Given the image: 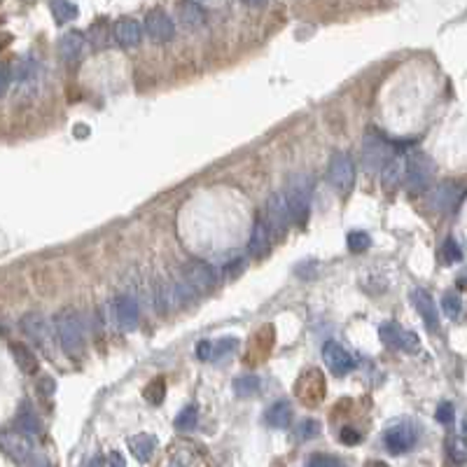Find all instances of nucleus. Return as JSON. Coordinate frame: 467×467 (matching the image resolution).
<instances>
[{
  "label": "nucleus",
  "instance_id": "f257e3e1",
  "mask_svg": "<svg viewBox=\"0 0 467 467\" xmlns=\"http://www.w3.org/2000/svg\"><path fill=\"white\" fill-rule=\"evenodd\" d=\"M311 192H313V183L307 173H297L287 180L285 187V203L287 210H290V217L297 227H304L311 213Z\"/></svg>",
  "mask_w": 467,
  "mask_h": 467
},
{
  "label": "nucleus",
  "instance_id": "f03ea898",
  "mask_svg": "<svg viewBox=\"0 0 467 467\" xmlns=\"http://www.w3.org/2000/svg\"><path fill=\"white\" fill-rule=\"evenodd\" d=\"M54 332H56V339L61 348L73 355V358H80L84 353V332H82V322H80V316L71 309H63L56 313L54 318Z\"/></svg>",
  "mask_w": 467,
  "mask_h": 467
},
{
  "label": "nucleus",
  "instance_id": "7ed1b4c3",
  "mask_svg": "<svg viewBox=\"0 0 467 467\" xmlns=\"http://www.w3.org/2000/svg\"><path fill=\"white\" fill-rule=\"evenodd\" d=\"M432 175H435V164L428 155L423 152H414L404 164V185L406 192L419 197L432 185Z\"/></svg>",
  "mask_w": 467,
  "mask_h": 467
},
{
  "label": "nucleus",
  "instance_id": "20e7f679",
  "mask_svg": "<svg viewBox=\"0 0 467 467\" xmlns=\"http://www.w3.org/2000/svg\"><path fill=\"white\" fill-rule=\"evenodd\" d=\"M19 327H21V332L40 348V351L52 355L56 332H54V327L49 325V320L42 316V313H26V316H24L21 322H19Z\"/></svg>",
  "mask_w": 467,
  "mask_h": 467
},
{
  "label": "nucleus",
  "instance_id": "39448f33",
  "mask_svg": "<svg viewBox=\"0 0 467 467\" xmlns=\"http://www.w3.org/2000/svg\"><path fill=\"white\" fill-rule=\"evenodd\" d=\"M390 159V143L384 138V133L376 129H369L364 133L362 140V164L367 173H376L384 168V164Z\"/></svg>",
  "mask_w": 467,
  "mask_h": 467
},
{
  "label": "nucleus",
  "instance_id": "423d86ee",
  "mask_svg": "<svg viewBox=\"0 0 467 467\" xmlns=\"http://www.w3.org/2000/svg\"><path fill=\"white\" fill-rule=\"evenodd\" d=\"M14 91L19 98H31L40 89V63L33 56L19 58L12 71Z\"/></svg>",
  "mask_w": 467,
  "mask_h": 467
},
{
  "label": "nucleus",
  "instance_id": "0eeeda50",
  "mask_svg": "<svg viewBox=\"0 0 467 467\" xmlns=\"http://www.w3.org/2000/svg\"><path fill=\"white\" fill-rule=\"evenodd\" d=\"M265 222L269 227V234L271 239H285L287 234V227H290L292 217H290V210H287V203L283 194H271L267 199V206H265Z\"/></svg>",
  "mask_w": 467,
  "mask_h": 467
},
{
  "label": "nucleus",
  "instance_id": "6e6552de",
  "mask_svg": "<svg viewBox=\"0 0 467 467\" xmlns=\"http://www.w3.org/2000/svg\"><path fill=\"white\" fill-rule=\"evenodd\" d=\"M327 175H329V185H332L342 197H346V194L353 190V180H355L353 157L346 155V152H334L332 159H329Z\"/></svg>",
  "mask_w": 467,
  "mask_h": 467
},
{
  "label": "nucleus",
  "instance_id": "1a4fd4ad",
  "mask_svg": "<svg viewBox=\"0 0 467 467\" xmlns=\"http://www.w3.org/2000/svg\"><path fill=\"white\" fill-rule=\"evenodd\" d=\"M416 441H419V432H416V428L409 421L393 423V426L384 432V444H386L388 451L395 453V456L411 451V448L416 446Z\"/></svg>",
  "mask_w": 467,
  "mask_h": 467
},
{
  "label": "nucleus",
  "instance_id": "9d476101",
  "mask_svg": "<svg viewBox=\"0 0 467 467\" xmlns=\"http://www.w3.org/2000/svg\"><path fill=\"white\" fill-rule=\"evenodd\" d=\"M379 337L384 346L393 348V351H402V353H416L419 351V337L409 329H402L397 322H384L379 327Z\"/></svg>",
  "mask_w": 467,
  "mask_h": 467
},
{
  "label": "nucleus",
  "instance_id": "9b49d317",
  "mask_svg": "<svg viewBox=\"0 0 467 467\" xmlns=\"http://www.w3.org/2000/svg\"><path fill=\"white\" fill-rule=\"evenodd\" d=\"M183 278L194 287V290H197V294L210 292L217 285V271L210 267L208 262H201V260L187 262L185 271H183Z\"/></svg>",
  "mask_w": 467,
  "mask_h": 467
},
{
  "label": "nucleus",
  "instance_id": "f8f14e48",
  "mask_svg": "<svg viewBox=\"0 0 467 467\" xmlns=\"http://www.w3.org/2000/svg\"><path fill=\"white\" fill-rule=\"evenodd\" d=\"M0 448L12 458V461L26 465L33 458V441L24 432H0Z\"/></svg>",
  "mask_w": 467,
  "mask_h": 467
},
{
  "label": "nucleus",
  "instance_id": "ddd939ff",
  "mask_svg": "<svg viewBox=\"0 0 467 467\" xmlns=\"http://www.w3.org/2000/svg\"><path fill=\"white\" fill-rule=\"evenodd\" d=\"M110 309H113V316H115L117 327L124 329V332H131V329L138 327L140 311H138V304H135V299H133L131 294L115 297L113 304H110Z\"/></svg>",
  "mask_w": 467,
  "mask_h": 467
},
{
  "label": "nucleus",
  "instance_id": "4468645a",
  "mask_svg": "<svg viewBox=\"0 0 467 467\" xmlns=\"http://www.w3.org/2000/svg\"><path fill=\"white\" fill-rule=\"evenodd\" d=\"M297 397L307 406H316L322 402V397H325V381H322V374L318 369H311L299 379V384H297Z\"/></svg>",
  "mask_w": 467,
  "mask_h": 467
},
{
  "label": "nucleus",
  "instance_id": "2eb2a0df",
  "mask_svg": "<svg viewBox=\"0 0 467 467\" xmlns=\"http://www.w3.org/2000/svg\"><path fill=\"white\" fill-rule=\"evenodd\" d=\"M322 360H325L327 367L332 369L334 376H346L348 371L355 369V358L337 342H327L322 346Z\"/></svg>",
  "mask_w": 467,
  "mask_h": 467
},
{
  "label": "nucleus",
  "instance_id": "dca6fc26",
  "mask_svg": "<svg viewBox=\"0 0 467 467\" xmlns=\"http://www.w3.org/2000/svg\"><path fill=\"white\" fill-rule=\"evenodd\" d=\"M461 199H463V190L456 183H441L437 187H432L430 192V206L437 213H451L453 208H458Z\"/></svg>",
  "mask_w": 467,
  "mask_h": 467
},
{
  "label": "nucleus",
  "instance_id": "f3484780",
  "mask_svg": "<svg viewBox=\"0 0 467 467\" xmlns=\"http://www.w3.org/2000/svg\"><path fill=\"white\" fill-rule=\"evenodd\" d=\"M145 33L155 42H168L175 36V24L164 10H152L145 14Z\"/></svg>",
  "mask_w": 467,
  "mask_h": 467
},
{
  "label": "nucleus",
  "instance_id": "a211bd4d",
  "mask_svg": "<svg viewBox=\"0 0 467 467\" xmlns=\"http://www.w3.org/2000/svg\"><path fill=\"white\" fill-rule=\"evenodd\" d=\"M113 38L120 47L133 49V47H138L143 40V26L135 19H120L113 26Z\"/></svg>",
  "mask_w": 467,
  "mask_h": 467
},
{
  "label": "nucleus",
  "instance_id": "6ab92c4d",
  "mask_svg": "<svg viewBox=\"0 0 467 467\" xmlns=\"http://www.w3.org/2000/svg\"><path fill=\"white\" fill-rule=\"evenodd\" d=\"M411 304L416 307V311L421 313V318H423V322H426V327L430 329V332H437V329H439V313H437L435 302H432V297L419 287V290L411 292Z\"/></svg>",
  "mask_w": 467,
  "mask_h": 467
},
{
  "label": "nucleus",
  "instance_id": "aec40b11",
  "mask_svg": "<svg viewBox=\"0 0 467 467\" xmlns=\"http://www.w3.org/2000/svg\"><path fill=\"white\" fill-rule=\"evenodd\" d=\"M178 19H180L183 29L197 31L206 24V12H203V7L197 0H183V3L178 5Z\"/></svg>",
  "mask_w": 467,
  "mask_h": 467
},
{
  "label": "nucleus",
  "instance_id": "412c9836",
  "mask_svg": "<svg viewBox=\"0 0 467 467\" xmlns=\"http://www.w3.org/2000/svg\"><path fill=\"white\" fill-rule=\"evenodd\" d=\"M84 47H87V40H84V36L80 31L63 33L61 40H58V54H61V58L68 63L78 61V58L82 56V52H84Z\"/></svg>",
  "mask_w": 467,
  "mask_h": 467
},
{
  "label": "nucleus",
  "instance_id": "4be33fe9",
  "mask_svg": "<svg viewBox=\"0 0 467 467\" xmlns=\"http://www.w3.org/2000/svg\"><path fill=\"white\" fill-rule=\"evenodd\" d=\"M271 250V234H269V227L265 220H257L252 225V232H250V241H248V252L252 257H267Z\"/></svg>",
  "mask_w": 467,
  "mask_h": 467
},
{
  "label": "nucleus",
  "instance_id": "5701e85b",
  "mask_svg": "<svg viewBox=\"0 0 467 467\" xmlns=\"http://www.w3.org/2000/svg\"><path fill=\"white\" fill-rule=\"evenodd\" d=\"M265 421H267L269 428H276V430L290 428V423H292V406H290V402H285V400L274 402L267 409Z\"/></svg>",
  "mask_w": 467,
  "mask_h": 467
},
{
  "label": "nucleus",
  "instance_id": "b1692460",
  "mask_svg": "<svg viewBox=\"0 0 467 467\" xmlns=\"http://www.w3.org/2000/svg\"><path fill=\"white\" fill-rule=\"evenodd\" d=\"M129 448L138 463H150L152 456L157 451V437L145 435V432H143V435H135L129 439Z\"/></svg>",
  "mask_w": 467,
  "mask_h": 467
},
{
  "label": "nucleus",
  "instance_id": "393cba45",
  "mask_svg": "<svg viewBox=\"0 0 467 467\" xmlns=\"http://www.w3.org/2000/svg\"><path fill=\"white\" fill-rule=\"evenodd\" d=\"M16 430L24 432V435H29V437L40 435V430H42L40 419H38V414L33 411V406L29 402H21L19 411H16Z\"/></svg>",
  "mask_w": 467,
  "mask_h": 467
},
{
  "label": "nucleus",
  "instance_id": "a878e982",
  "mask_svg": "<svg viewBox=\"0 0 467 467\" xmlns=\"http://www.w3.org/2000/svg\"><path fill=\"white\" fill-rule=\"evenodd\" d=\"M10 351H12V358L16 362V367H19L24 374H36L38 371V367H40L38 358L26 344H12Z\"/></svg>",
  "mask_w": 467,
  "mask_h": 467
},
{
  "label": "nucleus",
  "instance_id": "bb28decb",
  "mask_svg": "<svg viewBox=\"0 0 467 467\" xmlns=\"http://www.w3.org/2000/svg\"><path fill=\"white\" fill-rule=\"evenodd\" d=\"M384 185H386V190H393V187L400 185L402 180V175H404V164L397 157H390L386 164H384Z\"/></svg>",
  "mask_w": 467,
  "mask_h": 467
},
{
  "label": "nucleus",
  "instance_id": "cd10ccee",
  "mask_svg": "<svg viewBox=\"0 0 467 467\" xmlns=\"http://www.w3.org/2000/svg\"><path fill=\"white\" fill-rule=\"evenodd\" d=\"M49 7H52V14H54L56 24H66L71 19H78V14H80L78 5L71 3V0H52Z\"/></svg>",
  "mask_w": 467,
  "mask_h": 467
},
{
  "label": "nucleus",
  "instance_id": "c85d7f7f",
  "mask_svg": "<svg viewBox=\"0 0 467 467\" xmlns=\"http://www.w3.org/2000/svg\"><path fill=\"white\" fill-rule=\"evenodd\" d=\"M234 393L239 397H252L260 393V379L255 374H243V376L234 379Z\"/></svg>",
  "mask_w": 467,
  "mask_h": 467
},
{
  "label": "nucleus",
  "instance_id": "c756f323",
  "mask_svg": "<svg viewBox=\"0 0 467 467\" xmlns=\"http://www.w3.org/2000/svg\"><path fill=\"white\" fill-rule=\"evenodd\" d=\"M197 423H199V409H197V404H187L185 409L175 416V428L180 430V432H190L197 428Z\"/></svg>",
  "mask_w": 467,
  "mask_h": 467
},
{
  "label": "nucleus",
  "instance_id": "7c9ffc66",
  "mask_svg": "<svg viewBox=\"0 0 467 467\" xmlns=\"http://www.w3.org/2000/svg\"><path fill=\"white\" fill-rule=\"evenodd\" d=\"M143 395H145V400L150 402V404H161L164 402V395H166V381L161 379V376H157V379H152L150 384H148V388L143 390Z\"/></svg>",
  "mask_w": 467,
  "mask_h": 467
},
{
  "label": "nucleus",
  "instance_id": "2f4dec72",
  "mask_svg": "<svg viewBox=\"0 0 467 467\" xmlns=\"http://www.w3.org/2000/svg\"><path fill=\"white\" fill-rule=\"evenodd\" d=\"M441 311H444L451 320L461 318V313H463V299H461V294L446 292L444 297H441Z\"/></svg>",
  "mask_w": 467,
  "mask_h": 467
},
{
  "label": "nucleus",
  "instance_id": "473e14b6",
  "mask_svg": "<svg viewBox=\"0 0 467 467\" xmlns=\"http://www.w3.org/2000/svg\"><path fill=\"white\" fill-rule=\"evenodd\" d=\"M448 456L456 465H465L467 463V441L463 437H453L448 439Z\"/></svg>",
  "mask_w": 467,
  "mask_h": 467
},
{
  "label": "nucleus",
  "instance_id": "72a5a7b5",
  "mask_svg": "<svg viewBox=\"0 0 467 467\" xmlns=\"http://www.w3.org/2000/svg\"><path fill=\"white\" fill-rule=\"evenodd\" d=\"M369 243H371V239H369L367 232H351L346 236V245L351 252H364L369 248Z\"/></svg>",
  "mask_w": 467,
  "mask_h": 467
},
{
  "label": "nucleus",
  "instance_id": "f704fd0d",
  "mask_svg": "<svg viewBox=\"0 0 467 467\" xmlns=\"http://www.w3.org/2000/svg\"><path fill=\"white\" fill-rule=\"evenodd\" d=\"M307 467H344L337 456L329 453H313L307 458Z\"/></svg>",
  "mask_w": 467,
  "mask_h": 467
},
{
  "label": "nucleus",
  "instance_id": "c9c22d12",
  "mask_svg": "<svg viewBox=\"0 0 467 467\" xmlns=\"http://www.w3.org/2000/svg\"><path fill=\"white\" fill-rule=\"evenodd\" d=\"M441 257H444V262H458V260H463V250H461V245H458V241L453 239V236H448V239L444 241V248H441Z\"/></svg>",
  "mask_w": 467,
  "mask_h": 467
},
{
  "label": "nucleus",
  "instance_id": "e433bc0d",
  "mask_svg": "<svg viewBox=\"0 0 467 467\" xmlns=\"http://www.w3.org/2000/svg\"><path fill=\"white\" fill-rule=\"evenodd\" d=\"M236 348H239V339H234V337L220 339V342L213 346V358H225V355L234 353Z\"/></svg>",
  "mask_w": 467,
  "mask_h": 467
},
{
  "label": "nucleus",
  "instance_id": "4c0bfd02",
  "mask_svg": "<svg viewBox=\"0 0 467 467\" xmlns=\"http://www.w3.org/2000/svg\"><path fill=\"white\" fill-rule=\"evenodd\" d=\"M435 419L441 423V426H451L453 419H456V411H453V404L451 402H441L437 406V414H435Z\"/></svg>",
  "mask_w": 467,
  "mask_h": 467
},
{
  "label": "nucleus",
  "instance_id": "58836bf2",
  "mask_svg": "<svg viewBox=\"0 0 467 467\" xmlns=\"http://www.w3.org/2000/svg\"><path fill=\"white\" fill-rule=\"evenodd\" d=\"M297 432H299V437L302 439H313V437H318L320 435V423L318 421H304L299 428H297Z\"/></svg>",
  "mask_w": 467,
  "mask_h": 467
},
{
  "label": "nucleus",
  "instance_id": "ea45409f",
  "mask_svg": "<svg viewBox=\"0 0 467 467\" xmlns=\"http://www.w3.org/2000/svg\"><path fill=\"white\" fill-rule=\"evenodd\" d=\"M339 439H342V444H346V446H355V444H360L362 435L355 428L346 426V428H342V432H339Z\"/></svg>",
  "mask_w": 467,
  "mask_h": 467
},
{
  "label": "nucleus",
  "instance_id": "a19ab883",
  "mask_svg": "<svg viewBox=\"0 0 467 467\" xmlns=\"http://www.w3.org/2000/svg\"><path fill=\"white\" fill-rule=\"evenodd\" d=\"M54 390H56V384H54L52 376H42V379L38 381V393L45 397V400H49V397L54 395Z\"/></svg>",
  "mask_w": 467,
  "mask_h": 467
},
{
  "label": "nucleus",
  "instance_id": "79ce46f5",
  "mask_svg": "<svg viewBox=\"0 0 467 467\" xmlns=\"http://www.w3.org/2000/svg\"><path fill=\"white\" fill-rule=\"evenodd\" d=\"M89 42H91L93 47H103V21H96V24L91 26Z\"/></svg>",
  "mask_w": 467,
  "mask_h": 467
},
{
  "label": "nucleus",
  "instance_id": "37998d69",
  "mask_svg": "<svg viewBox=\"0 0 467 467\" xmlns=\"http://www.w3.org/2000/svg\"><path fill=\"white\" fill-rule=\"evenodd\" d=\"M10 84H12V71L7 66H0V98L7 93Z\"/></svg>",
  "mask_w": 467,
  "mask_h": 467
},
{
  "label": "nucleus",
  "instance_id": "c03bdc74",
  "mask_svg": "<svg viewBox=\"0 0 467 467\" xmlns=\"http://www.w3.org/2000/svg\"><path fill=\"white\" fill-rule=\"evenodd\" d=\"M243 269H245V260H239V257H236V260H232V262H229V265L225 267V276L234 278V276H239Z\"/></svg>",
  "mask_w": 467,
  "mask_h": 467
},
{
  "label": "nucleus",
  "instance_id": "a18cd8bd",
  "mask_svg": "<svg viewBox=\"0 0 467 467\" xmlns=\"http://www.w3.org/2000/svg\"><path fill=\"white\" fill-rule=\"evenodd\" d=\"M197 358L199 360H210V358H213V344H210V342H199L197 344Z\"/></svg>",
  "mask_w": 467,
  "mask_h": 467
},
{
  "label": "nucleus",
  "instance_id": "49530a36",
  "mask_svg": "<svg viewBox=\"0 0 467 467\" xmlns=\"http://www.w3.org/2000/svg\"><path fill=\"white\" fill-rule=\"evenodd\" d=\"M108 465L110 467H126V458L120 451H110L108 453Z\"/></svg>",
  "mask_w": 467,
  "mask_h": 467
},
{
  "label": "nucleus",
  "instance_id": "de8ad7c7",
  "mask_svg": "<svg viewBox=\"0 0 467 467\" xmlns=\"http://www.w3.org/2000/svg\"><path fill=\"white\" fill-rule=\"evenodd\" d=\"M87 467H106V461L101 456H93L91 461L87 463Z\"/></svg>",
  "mask_w": 467,
  "mask_h": 467
},
{
  "label": "nucleus",
  "instance_id": "09e8293b",
  "mask_svg": "<svg viewBox=\"0 0 467 467\" xmlns=\"http://www.w3.org/2000/svg\"><path fill=\"white\" fill-rule=\"evenodd\" d=\"M243 3L248 5V7H262V5L267 3V0H243Z\"/></svg>",
  "mask_w": 467,
  "mask_h": 467
},
{
  "label": "nucleus",
  "instance_id": "8fccbe9b",
  "mask_svg": "<svg viewBox=\"0 0 467 467\" xmlns=\"http://www.w3.org/2000/svg\"><path fill=\"white\" fill-rule=\"evenodd\" d=\"M367 467H390V465L381 463V461H371V463H367Z\"/></svg>",
  "mask_w": 467,
  "mask_h": 467
},
{
  "label": "nucleus",
  "instance_id": "3c124183",
  "mask_svg": "<svg viewBox=\"0 0 467 467\" xmlns=\"http://www.w3.org/2000/svg\"><path fill=\"white\" fill-rule=\"evenodd\" d=\"M463 432H465V435H467V419H465V423H463Z\"/></svg>",
  "mask_w": 467,
  "mask_h": 467
},
{
  "label": "nucleus",
  "instance_id": "603ef678",
  "mask_svg": "<svg viewBox=\"0 0 467 467\" xmlns=\"http://www.w3.org/2000/svg\"><path fill=\"white\" fill-rule=\"evenodd\" d=\"M0 337H3V327H0Z\"/></svg>",
  "mask_w": 467,
  "mask_h": 467
}]
</instances>
